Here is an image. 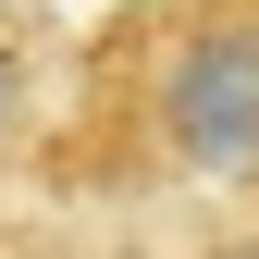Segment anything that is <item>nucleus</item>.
Segmentation results:
<instances>
[{"instance_id": "2", "label": "nucleus", "mask_w": 259, "mask_h": 259, "mask_svg": "<svg viewBox=\"0 0 259 259\" xmlns=\"http://www.w3.org/2000/svg\"><path fill=\"white\" fill-rule=\"evenodd\" d=\"M62 62H74V37H50L37 0H0V185L37 173V136L62 111Z\"/></svg>"}, {"instance_id": "1", "label": "nucleus", "mask_w": 259, "mask_h": 259, "mask_svg": "<svg viewBox=\"0 0 259 259\" xmlns=\"http://www.w3.org/2000/svg\"><path fill=\"white\" fill-rule=\"evenodd\" d=\"M37 198H259V0H111L62 62Z\"/></svg>"}, {"instance_id": "3", "label": "nucleus", "mask_w": 259, "mask_h": 259, "mask_svg": "<svg viewBox=\"0 0 259 259\" xmlns=\"http://www.w3.org/2000/svg\"><path fill=\"white\" fill-rule=\"evenodd\" d=\"M185 259H259V222H235V235H210V247H185Z\"/></svg>"}]
</instances>
